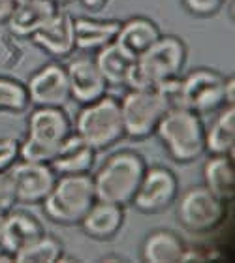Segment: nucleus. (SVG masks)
I'll use <instances>...</instances> for the list:
<instances>
[{"label":"nucleus","mask_w":235,"mask_h":263,"mask_svg":"<svg viewBox=\"0 0 235 263\" xmlns=\"http://www.w3.org/2000/svg\"><path fill=\"white\" fill-rule=\"evenodd\" d=\"M79 2H81V6H85L87 10L98 11V10H102L110 0H79Z\"/></svg>","instance_id":"obj_32"},{"label":"nucleus","mask_w":235,"mask_h":263,"mask_svg":"<svg viewBox=\"0 0 235 263\" xmlns=\"http://www.w3.org/2000/svg\"><path fill=\"white\" fill-rule=\"evenodd\" d=\"M2 218H4V214H0V254L4 252L2 250Z\"/></svg>","instance_id":"obj_33"},{"label":"nucleus","mask_w":235,"mask_h":263,"mask_svg":"<svg viewBox=\"0 0 235 263\" xmlns=\"http://www.w3.org/2000/svg\"><path fill=\"white\" fill-rule=\"evenodd\" d=\"M203 186L222 199L231 201L235 194V167L230 154H211L203 164Z\"/></svg>","instance_id":"obj_22"},{"label":"nucleus","mask_w":235,"mask_h":263,"mask_svg":"<svg viewBox=\"0 0 235 263\" xmlns=\"http://www.w3.org/2000/svg\"><path fill=\"white\" fill-rule=\"evenodd\" d=\"M235 145V105H224L211 126H205V153L233 154Z\"/></svg>","instance_id":"obj_23"},{"label":"nucleus","mask_w":235,"mask_h":263,"mask_svg":"<svg viewBox=\"0 0 235 263\" xmlns=\"http://www.w3.org/2000/svg\"><path fill=\"white\" fill-rule=\"evenodd\" d=\"M145 170L147 162L136 151L124 148L110 154L93 175L96 199L130 205Z\"/></svg>","instance_id":"obj_1"},{"label":"nucleus","mask_w":235,"mask_h":263,"mask_svg":"<svg viewBox=\"0 0 235 263\" xmlns=\"http://www.w3.org/2000/svg\"><path fill=\"white\" fill-rule=\"evenodd\" d=\"M19 0H0V23L10 21L11 13L15 11Z\"/></svg>","instance_id":"obj_30"},{"label":"nucleus","mask_w":235,"mask_h":263,"mask_svg":"<svg viewBox=\"0 0 235 263\" xmlns=\"http://www.w3.org/2000/svg\"><path fill=\"white\" fill-rule=\"evenodd\" d=\"M226 4V0H183V6L196 17H211Z\"/></svg>","instance_id":"obj_28"},{"label":"nucleus","mask_w":235,"mask_h":263,"mask_svg":"<svg viewBox=\"0 0 235 263\" xmlns=\"http://www.w3.org/2000/svg\"><path fill=\"white\" fill-rule=\"evenodd\" d=\"M19 160V141L13 137H0V171L10 170Z\"/></svg>","instance_id":"obj_29"},{"label":"nucleus","mask_w":235,"mask_h":263,"mask_svg":"<svg viewBox=\"0 0 235 263\" xmlns=\"http://www.w3.org/2000/svg\"><path fill=\"white\" fill-rule=\"evenodd\" d=\"M93 59L110 87H126V79L134 64V59L126 55L115 42L98 49Z\"/></svg>","instance_id":"obj_24"},{"label":"nucleus","mask_w":235,"mask_h":263,"mask_svg":"<svg viewBox=\"0 0 235 263\" xmlns=\"http://www.w3.org/2000/svg\"><path fill=\"white\" fill-rule=\"evenodd\" d=\"M15 205H17V196H15L13 181H11L10 170L0 171V214L10 213Z\"/></svg>","instance_id":"obj_27"},{"label":"nucleus","mask_w":235,"mask_h":263,"mask_svg":"<svg viewBox=\"0 0 235 263\" xmlns=\"http://www.w3.org/2000/svg\"><path fill=\"white\" fill-rule=\"evenodd\" d=\"M185 239L171 230L151 231L141 247V258L147 263H177L186 252Z\"/></svg>","instance_id":"obj_21"},{"label":"nucleus","mask_w":235,"mask_h":263,"mask_svg":"<svg viewBox=\"0 0 235 263\" xmlns=\"http://www.w3.org/2000/svg\"><path fill=\"white\" fill-rule=\"evenodd\" d=\"M30 107L27 85L13 77L0 76V113L21 115Z\"/></svg>","instance_id":"obj_26"},{"label":"nucleus","mask_w":235,"mask_h":263,"mask_svg":"<svg viewBox=\"0 0 235 263\" xmlns=\"http://www.w3.org/2000/svg\"><path fill=\"white\" fill-rule=\"evenodd\" d=\"M59 10V4L53 0H19L15 11L6 25L19 38H30Z\"/></svg>","instance_id":"obj_20"},{"label":"nucleus","mask_w":235,"mask_h":263,"mask_svg":"<svg viewBox=\"0 0 235 263\" xmlns=\"http://www.w3.org/2000/svg\"><path fill=\"white\" fill-rule=\"evenodd\" d=\"M32 44L55 59L70 57L76 51L74 40V17L68 11L59 10L44 27L30 36Z\"/></svg>","instance_id":"obj_14"},{"label":"nucleus","mask_w":235,"mask_h":263,"mask_svg":"<svg viewBox=\"0 0 235 263\" xmlns=\"http://www.w3.org/2000/svg\"><path fill=\"white\" fill-rule=\"evenodd\" d=\"M183 81V105L196 111L197 115H207L219 111L224 104L226 76L213 68H196L188 71Z\"/></svg>","instance_id":"obj_9"},{"label":"nucleus","mask_w":235,"mask_h":263,"mask_svg":"<svg viewBox=\"0 0 235 263\" xmlns=\"http://www.w3.org/2000/svg\"><path fill=\"white\" fill-rule=\"evenodd\" d=\"M224 205L226 201L219 199L205 186H192L185 190L177 201V220L186 231L207 233L222 222Z\"/></svg>","instance_id":"obj_8"},{"label":"nucleus","mask_w":235,"mask_h":263,"mask_svg":"<svg viewBox=\"0 0 235 263\" xmlns=\"http://www.w3.org/2000/svg\"><path fill=\"white\" fill-rule=\"evenodd\" d=\"M25 85L30 105L34 107H64L70 102L66 66L59 62H47L40 66Z\"/></svg>","instance_id":"obj_11"},{"label":"nucleus","mask_w":235,"mask_h":263,"mask_svg":"<svg viewBox=\"0 0 235 263\" xmlns=\"http://www.w3.org/2000/svg\"><path fill=\"white\" fill-rule=\"evenodd\" d=\"M64 258V247L62 242L53 235L42 233L30 241L27 247H23L13 256V261L19 263H57Z\"/></svg>","instance_id":"obj_25"},{"label":"nucleus","mask_w":235,"mask_h":263,"mask_svg":"<svg viewBox=\"0 0 235 263\" xmlns=\"http://www.w3.org/2000/svg\"><path fill=\"white\" fill-rule=\"evenodd\" d=\"M160 36H162V32H160L156 23L151 21L149 17L136 15L126 19V21H120L115 44L126 55L136 61L137 57L143 55Z\"/></svg>","instance_id":"obj_19"},{"label":"nucleus","mask_w":235,"mask_h":263,"mask_svg":"<svg viewBox=\"0 0 235 263\" xmlns=\"http://www.w3.org/2000/svg\"><path fill=\"white\" fill-rule=\"evenodd\" d=\"M124 218V205L96 199L87 211V214L81 218L79 226L83 228L85 235H88L91 239L110 241L122 230Z\"/></svg>","instance_id":"obj_16"},{"label":"nucleus","mask_w":235,"mask_h":263,"mask_svg":"<svg viewBox=\"0 0 235 263\" xmlns=\"http://www.w3.org/2000/svg\"><path fill=\"white\" fill-rule=\"evenodd\" d=\"M179 196V181L175 173L164 165L145 170L139 186L132 197V205L143 214H158L170 207Z\"/></svg>","instance_id":"obj_10"},{"label":"nucleus","mask_w":235,"mask_h":263,"mask_svg":"<svg viewBox=\"0 0 235 263\" xmlns=\"http://www.w3.org/2000/svg\"><path fill=\"white\" fill-rule=\"evenodd\" d=\"M68 85H70V100L77 104H91L100 96L107 94L110 85L100 73L93 57H77L66 66Z\"/></svg>","instance_id":"obj_13"},{"label":"nucleus","mask_w":235,"mask_h":263,"mask_svg":"<svg viewBox=\"0 0 235 263\" xmlns=\"http://www.w3.org/2000/svg\"><path fill=\"white\" fill-rule=\"evenodd\" d=\"M96 201L91 173L59 175L42 205L47 218L62 226H76Z\"/></svg>","instance_id":"obj_5"},{"label":"nucleus","mask_w":235,"mask_h":263,"mask_svg":"<svg viewBox=\"0 0 235 263\" xmlns=\"http://www.w3.org/2000/svg\"><path fill=\"white\" fill-rule=\"evenodd\" d=\"M119 19H93V17H74V40L76 51L96 53L98 49L115 42L119 32Z\"/></svg>","instance_id":"obj_18"},{"label":"nucleus","mask_w":235,"mask_h":263,"mask_svg":"<svg viewBox=\"0 0 235 263\" xmlns=\"http://www.w3.org/2000/svg\"><path fill=\"white\" fill-rule=\"evenodd\" d=\"M186 62V44L179 36H160L143 55L134 61L126 79L128 88H154L180 73Z\"/></svg>","instance_id":"obj_3"},{"label":"nucleus","mask_w":235,"mask_h":263,"mask_svg":"<svg viewBox=\"0 0 235 263\" xmlns=\"http://www.w3.org/2000/svg\"><path fill=\"white\" fill-rule=\"evenodd\" d=\"M76 134L96 151L113 147L120 139H124L119 98L104 94L83 105L76 117Z\"/></svg>","instance_id":"obj_6"},{"label":"nucleus","mask_w":235,"mask_h":263,"mask_svg":"<svg viewBox=\"0 0 235 263\" xmlns=\"http://www.w3.org/2000/svg\"><path fill=\"white\" fill-rule=\"evenodd\" d=\"M171 158L180 164L194 162L205 153V124L202 115L185 105L171 107L162 115L154 130Z\"/></svg>","instance_id":"obj_2"},{"label":"nucleus","mask_w":235,"mask_h":263,"mask_svg":"<svg viewBox=\"0 0 235 263\" xmlns=\"http://www.w3.org/2000/svg\"><path fill=\"white\" fill-rule=\"evenodd\" d=\"M96 148L91 147L83 137L74 132L66 137L62 145L57 148L55 156L51 158L49 165L57 175H79L91 173L96 164Z\"/></svg>","instance_id":"obj_15"},{"label":"nucleus","mask_w":235,"mask_h":263,"mask_svg":"<svg viewBox=\"0 0 235 263\" xmlns=\"http://www.w3.org/2000/svg\"><path fill=\"white\" fill-rule=\"evenodd\" d=\"M224 104L226 105H233L235 104V79H233V76L226 77V83H224Z\"/></svg>","instance_id":"obj_31"},{"label":"nucleus","mask_w":235,"mask_h":263,"mask_svg":"<svg viewBox=\"0 0 235 263\" xmlns=\"http://www.w3.org/2000/svg\"><path fill=\"white\" fill-rule=\"evenodd\" d=\"M70 134L71 122L62 107H34L28 115L25 139L19 143V158L49 164Z\"/></svg>","instance_id":"obj_4"},{"label":"nucleus","mask_w":235,"mask_h":263,"mask_svg":"<svg viewBox=\"0 0 235 263\" xmlns=\"http://www.w3.org/2000/svg\"><path fill=\"white\" fill-rule=\"evenodd\" d=\"M119 105L124 136L137 141L154 136L160 119L168 111L164 100L154 88H128L119 100Z\"/></svg>","instance_id":"obj_7"},{"label":"nucleus","mask_w":235,"mask_h":263,"mask_svg":"<svg viewBox=\"0 0 235 263\" xmlns=\"http://www.w3.org/2000/svg\"><path fill=\"white\" fill-rule=\"evenodd\" d=\"M10 175L15 186L17 203L40 205L55 184L57 173L49 164L17 160L10 167Z\"/></svg>","instance_id":"obj_12"},{"label":"nucleus","mask_w":235,"mask_h":263,"mask_svg":"<svg viewBox=\"0 0 235 263\" xmlns=\"http://www.w3.org/2000/svg\"><path fill=\"white\" fill-rule=\"evenodd\" d=\"M42 233H45L44 226L34 214L11 209L2 218V250L15 256L23 247H27Z\"/></svg>","instance_id":"obj_17"},{"label":"nucleus","mask_w":235,"mask_h":263,"mask_svg":"<svg viewBox=\"0 0 235 263\" xmlns=\"http://www.w3.org/2000/svg\"><path fill=\"white\" fill-rule=\"evenodd\" d=\"M53 2H57L59 6H62V4H70V2H74V0H53Z\"/></svg>","instance_id":"obj_34"}]
</instances>
